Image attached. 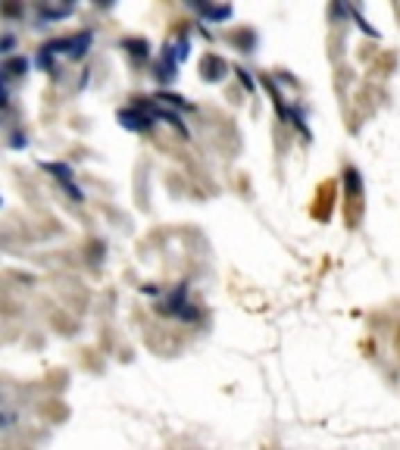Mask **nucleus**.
<instances>
[{
    "label": "nucleus",
    "instance_id": "nucleus-1",
    "mask_svg": "<svg viewBox=\"0 0 400 450\" xmlns=\"http://www.w3.org/2000/svg\"><path fill=\"white\" fill-rule=\"evenodd\" d=\"M88 44H91V35H78V38H69V41H56L47 47V53H53V50H66L69 56H81L88 50Z\"/></svg>",
    "mask_w": 400,
    "mask_h": 450
},
{
    "label": "nucleus",
    "instance_id": "nucleus-2",
    "mask_svg": "<svg viewBox=\"0 0 400 450\" xmlns=\"http://www.w3.org/2000/svg\"><path fill=\"white\" fill-rule=\"evenodd\" d=\"M119 122H122L125 128H131V131H144L150 125V119L144 116V112H138V110H122L119 112Z\"/></svg>",
    "mask_w": 400,
    "mask_h": 450
},
{
    "label": "nucleus",
    "instance_id": "nucleus-3",
    "mask_svg": "<svg viewBox=\"0 0 400 450\" xmlns=\"http://www.w3.org/2000/svg\"><path fill=\"white\" fill-rule=\"evenodd\" d=\"M203 72H206V78H210V81L222 78V75H225V62L216 60V56H203Z\"/></svg>",
    "mask_w": 400,
    "mask_h": 450
},
{
    "label": "nucleus",
    "instance_id": "nucleus-4",
    "mask_svg": "<svg viewBox=\"0 0 400 450\" xmlns=\"http://www.w3.org/2000/svg\"><path fill=\"white\" fill-rule=\"evenodd\" d=\"M6 100V88H3V81H0V103Z\"/></svg>",
    "mask_w": 400,
    "mask_h": 450
}]
</instances>
